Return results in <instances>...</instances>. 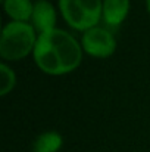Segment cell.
Instances as JSON below:
<instances>
[{
  "label": "cell",
  "instance_id": "cell-1",
  "mask_svg": "<svg viewBox=\"0 0 150 152\" xmlns=\"http://www.w3.org/2000/svg\"><path fill=\"white\" fill-rule=\"evenodd\" d=\"M78 42L63 30H51L40 34L34 48L37 65L50 75H60L75 69L81 62Z\"/></svg>",
  "mask_w": 150,
  "mask_h": 152
},
{
  "label": "cell",
  "instance_id": "cell-2",
  "mask_svg": "<svg viewBox=\"0 0 150 152\" xmlns=\"http://www.w3.org/2000/svg\"><path fill=\"white\" fill-rule=\"evenodd\" d=\"M34 27L27 22H10L3 28L0 39V55L7 61H18L36 48Z\"/></svg>",
  "mask_w": 150,
  "mask_h": 152
},
{
  "label": "cell",
  "instance_id": "cell-3",
  "mask_svg": "<svg viewBox=\"0 0 150 152\" xmlns=\"http://www.w3.org/2000/svg\"><path fill=\"white\" fill-rule=\"evenodd\" d=\"M59 7L66 22L75 30H90L103 13L101 0H59Z\"/></svg>",
  "mask_w": 150,
  "mask_h": 152
},
{
  "label": "cell",
  "instance_id": "cell-4",
  "mask_svg": "<svg viewBox=\"0 0 150 152\" xmlns=\"http://www.w3.org/2000/svg\"><path fill=\"white\" fill-rule=\"evenodd\" d=\"M83 48L91 56L106 58L113 53L116 48V42L110 31L100 28V27H93L84 33Z\"/></svg>",
  "mask_w": 150,
  "mask_h": 152
},
{
  "label": "cell",
  "instance_id": "cell-5",
  "mask_svg": "<svg viewBox=\"0 0 150 152\" xmlns=\"http://www.w3.org/2000/svg\"><path fill=\"white\" fill-rule=\"evenodd\" d=\"M33 25L37 31H40V34L43 33H49L51 30H54L56 25V10L53 7V4L47 0H38L34 4V10H33Z\"/></svg>",
  "mask_w": 150,
  "mask_h": 152
},
{
  "label": "cell",
  "instance_id": "cell-6",
  "mask_svg": "<svg viewBox=\"0 0 150 152\" xmlns=\"http://www.w3.org/2000/svg\"><path fill=\"white\" fill-rule=\"evenodd\" d=\"M130 0H103V19L109 25H119L128 15Z\"/></svg>",
  "mask_w": 150,
  "mask_h": 152
},
{
  "label": "cell",
  "instance_id": "cell-7",
  "mask_svg": "<svg viewBox=\"0 0 150 152\" xmlns=\"http://www.w3.org/2000/svg\"><path fill=\"white\" fill-rule=\"evenodd\" d=\"M3 6L6 13L16 22H27L33 16L34 10L31 0H4Z\"/></svg>",
  "mask_w": 150,
  "mask_h": 152
},
{
  "label": "cell",
  "instance_id": "cell-8",
  "mask_svg": "<svg viewBox=\"0 0 150 152\" xmlns=\"http://www.w3.org/2000/svg\"><path fill=\"white\" fill-rule=\"evenodd\" d=\"M60 146H62L60 134L56 132H46L36 139L33 149L34 152H57Z\"/></svg>",
  "mask_w": 150,
  "mask_h": 152
},
{
  "label": "cell",
  "instance_id": "cell-9",
  "mask_svg": "<svg viewBox=\"0 0 150 152\" xmlns=\"http://www.w3.org/2000/svg\"><path fill=\"white\" fill-rule=\"evenodd\" d=\"M15 86V72L6 65H0V95H7Z\"/></svg>",
  "mask_w": 150,
  "mask_h": 152
},
{
  "label": "cell",
  "instance_id": "cell-10",
  "mask_svg": "<svg viewBox=\"0 0 150 152\" xmlns=\"http://www.w3.org/2000/svg\"><path fill=\"white\" fill-rule=\"evenodd\" d=\"M147 9H149V13H150V0H147Z\"/></svg>",
  "mask_w": 150,
  "mask_h": 152
},
{
  "label": "cell",
  "instance_id": "cell-11",
  "mask_svg": "<svg viewBox=\"0 0 150 152\" xmlns=\"http://www.w3.org/2000/svg\"><path fill=\"white\" fill-rule=\"evenodd\" d=\"M1 1H4V0H1Z\"/></svg>",
  "mask_w": 150,
  "mask_h": 152
}]
</instances>
